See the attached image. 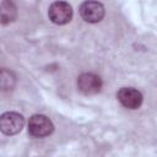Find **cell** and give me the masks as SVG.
<instances>
[{"instance_id":"cell-1","label":"cell","mask_w":157,"mask_h":157,"mask_svg":"<svg viewBox=\"0 0 157 157\" xmlns=\"http://www.w3.org/2000/svg\"><path fill=\"white\" fill-rule=\"evenodd\" d=\"M54 131L52 120L43 114H34L28 120V132L33 137H45Z\"/></svg>"},{"instance_id":"cell-2","label":"cell","mask_w":157,"mask_h":157,"mask_svg":"<svg viewBox=\"0 0 157 157\" xmlns=\"http://www.w3.org/2000/svg\"><path fill=\"white\" fill-rule=\"evenodd\" d=\"M25 126V118L17 112H6L0 118V129L5 135H16Z\"/></svg>"},{"instance_id":"cell-3","label":"cell","mask_w":157,"mask_h":157,"mask_svg":"<svg viewBox=\"0 0 157 157\" xmlns=\"http://www.w3.org/2000/svg\"><path fill=\"white\" fill-rule=\"evenodd\" d=\"M48 16L55 25H66L72 18V7L66 1H55L49 6Z\"/></svg>"},{"instance_id":"cell-4","label":"cell","mask_w":157,"mask_h":157,"mask_svg":"<svg viewBox=\"0 0 157 157\" xmlns=\"http://www.w3.org/2000/svg\"><path fill=\"white\" fill-rule=\"evenodd\" d=\"M102 80L93 72H83L77 78V88L86 96L97 94L102 90Z\"/></svg>"},{"instance_id":"cell-5","label":"cell","mask_w":157,"mask_h":157,"mask_svg":"<svg viewBox=\"0 0 157 157\" xmlns=\"http://www.w3.org/2000/svg\"><path fill=\"white\" fill-rule=\"evenodd\" d=\"M117 98L120 104L128 109L140 108L144 101L142 93L134 87H121L117 93Z\"/></svg>"},{"instance_id":"cell-6","label":"cell","mask_w":157,"mask_h":157,"mask_svg":"<svg viewBox=\"0 0 157 157\" xmlns=\"http://www.w3.org/2000/svg\"><path fill=\"white\" fill-rule=\"evenodd\" d=\"M81 17L88 23H97L104 17V6L98 1H85L80 6Z\"/></svg>"},{"instance_id":"cell-7","label":"cell","mask_w":157,"mask_h":157,"mask_svg":"<svg viewBox=\"0 0 157 157\" xmlns=\"http://www.w3.org/2000/svg\"><path fill=\"white\" fill-rule=\"evenodd\" d=\"M17 16L16 6L11 1H1L0 2V20L2 25H7L12 22Z\"/></svg>"}]
</instances>
